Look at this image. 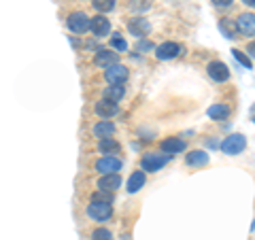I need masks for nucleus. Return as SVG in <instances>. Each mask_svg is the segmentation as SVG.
I'll use <instances>...</instances> for the list:
<instances>
[{"mask_svg":"<svg viewBox=\"0 0 255 240\" xmlns=\"http://www.w3.org/2000/svg\"><path fill=\"white\" fill-rule=\"evenodd\" d=\"M219 149L226 155H238V153H243V151L247 149V138L243 134H230L228 138L219 145Z\"/></svg>","mask_w":255,"mask_h":240,"instance_id":"obj_1","label":"nucleus"},{"mask_svg":"<svg viewBox=\"0 0 255 240\" xmlns=\"http://www.w3.org/2000/svg\"><path fill=\"white\" fill-rule=\"evenodd\" d=\"M170 162V155H157V153H147L145 157L140 159V168L145 172H155L162 166H166Z\"/></svg>","mask_w":255,"mask_h":240,"instance_id":"obj_2","label":"nucleus"},{"mask_svg":"<svg viewBox=\"0 0 255 240\" xmlns=\"http://www.w3.org/2000/svg\"><path fill=\"white\" fill-rule=\"evenodd\" d=\"M87 215L96 221H107V219H111V215H113V206L107 202H96V200H92V204L87 206Z\"/></svg>","mask_w":255,"mask_h":240,"instance_id":"obj_3","label":"nucleus"},{"mask_svg":"<svg viewBox=\"0 0 255 240\" xmlns=\"http://www.w3.org/2000/svg\"><path fill=\"white\" fill-rule=\"evenodd\" d=\"M96 170L102 174H115L122 170V159L115 155H102L98 162H96Z\"/></svg>","mask_w":255,"mask_h":240,"instance_id":"obj_4","label":"nucleus"},{"mask_svg":"<svg viewBox=\"0 0 255 240\" xmlns=\"http://www.w3.org/2000/svg\"><path fill=\"white\" fill-rule=\"evenodd\" d=\"M68 28H70V32H75V34H85V32L90 30V17H87L85 13H81V11L70 13Z\"/></svg>","mask_w":255,"mask_h":240,"instance_id":"obj_5","label":"nucleus"},{"mask_svg":"<svg viewBox=\"0 0 255 240\" xmlns=\"http://www.w3.org/2000/svg\"><path fill=\"white\" fill-rule=\"evenodd\" d=\"M105 77L111 85H124L128 81V77H130V73H128V68L122 66V64H113V66L107 68Z\"/></svg>","mask_w":255,"mask_h":240,"instance_id":"obj_6","label":"nucleus"},{"mask_svg":"<svg viewBox=\"0 0 255 240\" xmlns=\"http://www.w3.org/2000/svg\"><path fill=\"white\" fill-rule=\"evenodd\" d=\"M236 28L243 36H255V13H243L236 19Z\"/></svg>","mask_w":255,"mask_h":240,"instance_id":"obj_7","label":"nucleus"},{"mask_svg":"<svg viewBox=\"0 0 255 240\" xmlns=\"http://www.w3.org/2000/svg\"><path fill=\"white\" fill-rule=\"evenodd\" d=\"M183 53V47L179 43H162L155 49V55H157V60H174L177 55Z\"/></svg>","mask_w":255,"mask_h":240,"instance_id":"obj_8","label":"nucleus"},{"mask_svg":"<svg viewBox=\"0 0 255 240\" xmlns=\"http://www.w3.org/2000/svg\"><path fill=\"white\" fill-rule=\"evenodd\" d=\"M206 70H209V77L217 83H223L230 79V68L223 62H211L209 66H206Z\"/></svg>","mask_w":255,"mask_h":240,"instance_id":"obj_9","label":"nucleus"},{"mask_svg":"<svg viewBox=\"0 0 255 240\" xmlns=\"http://www.w3.org/2000/svg\"><path fill=\"white\" fill-rule=\"evenodd\" d=\"M90 30L94 32V36H109L111 32V21L105 15H94V19H90Z\"/></svg>","mask_w":255,"mask_h":240,"instance_id":"obj_10","label":"nucleus"},{"mask_svg":"<svg viewBox=\"0 0 255 240\" xmlns=\"http://www.w3.org/2000/svg\"><path fill=\"white\" fill-rule=\"evenodd\" d=\"M113 64H119V53H115L113 49H100L96 53V66L100 68H109Z\"/></svg>","mask_w":255,"mask_h":240,"instance_id":"obj_11","label":"nucleus"},{"mask_svg":"<svg viewBox=\"0 0 255 240\" xmlns=\"http://www.w3.org/2000/svg\"><path fill=\"white\" fill-rule=\"evenodd\" d=\"M122 185V177L115 172V174H102L98 179V189L100 191H109V194H113L115 189H119Z\"/></svg>","mask_w":255,"mask_h":240,"instance_id":"obj_12","label":"nucleus"},{"mask_svg":"<svg viewBox=\"0 0 255 240\" xmlns=\"http://www.w3.org/2000/svg\"><path fill=\"white\" fill-rule=\"evenodd\" d=\"M96 115H100V117H105V119H111L113 115H117V102H111V100H105L102 98L100 102H96Z\"/></svg>","mask_w":255,"mask_h":240,"instance_id":"obj_13","label":"nucleus"},{"mask_svg":"<svg viewBox=\"0 0 255 240\" xmlns=\"http://www.w3.org/2000/svg\"><path fill=\"white\" fill-rule=\"evenodd\" d=\"M162 151L164 153H181V151H185V140L183 138H177V136H172V138H166L162 140Z\"/></svg>","mask_w":255,"mask_h":240,"instance_id":"obj_14","label":"nucleus"},{"mask_svg":"<svg viewBox=\"0 0 255 240\" xmlns=\"http://www.w3.org/2000/svg\"><path fill=\"white\" fill-rule=\"evenodd\" d=\"M128 30H130L134 36H145L147 32L151 30V23L147 19H142V17H136V19L128 21Z\"/></svg>","mask_w":255,"mask_h":240,"instance_id":"obj_15","label":"nucleus"},{"mask_svg":"<svg viewBox=\"0 0 255 240\" xmlns=\"http://www.w3.org/2000/svg\"><path fill=\"white\" fill-rule=\"evenodd\" d=\"M145 181H147V177H145V172H132V177L128 179V194H136L138 189H142L145 187Z\"/></svg>","mask_w":255,"mask_h":240,"instance_id":"obj_16","label":"nucleus"},{"mask_svg":"<svg viewBox=\"0 0 255 240\" xmlns=\"http://www.w3.org/2000/svg\"><path fill=\"white\" fill-rule=\"evenodd\" d=\"M185 162H187L189 166L200 168V166L209 164V155H206V151H189L187 157H185Z\"/></svg>","mask_w":255,"mask_h":240,"instance_id":"obj_17","label":"nucleus"},{"mask_svg":"<svg viewBox=\"0 0 255 240\" xmlns=\"http://www.w3.org/2000/svg\"><path fill=\"white\" fill-rule=\"evenodd\" d=\"M94 134L98 136V138H111V136L115 134V123L113 121H100L94 125Z\"/></svg>","mask_w":255,"mask_h":240,"instance_id":"obj_18","label":"nucleus"},{"mask_svg":"<svg viewBox=\"0 0 255 240\" xmlns=\"http://www.w3.org/2000/svg\"><path fill=\"white\" fill-rule=\"evenodd\" d=\"M98 149L102 155H115V153H119V142L115 138H100Z\"/></svg>","mask_w":255,"mask_h":240,"instance_id":"obj_19","label":"nucleus"},{"mask_svg":"<svg viewBox=\"0 0 255 240\" xmlns=\"http://www.w3.org/2000/svg\"><path fill=\"white\" fill-rule=\"evenodd\" d=\"M126 96V90H124V85H111L105 90V94H102V98L105 100H111V102H119Z\"/></svg>","mask_w":255,"mask_h":240,"instance_id":"obj_20","label":"nucleus"},{"mask_svg":"<svg viewBox=\"0 0 255 240\" xmlns=\"http://www.w3.org/2000/svg\"><path fill=\"white\" fill-rule=\"evenodd\" d=\"M219 30L223 32V36L226 38H236V34H238V28H236V23L234 21H230V19H219Z\"/></svg>","mask_w":255,"mask_h":240,"instance_id":"obj_21","label":"nucleus"},{"mask_svg":"<svg viewBox=\"0 0 255 240\" xmlns=\"http://www.w3.org/2000/svg\"><path fill=\"white\" fill-rule=\"evenodd\" d=\"M230 115V107L228 105H213L211 109H209V117H213V119H226Z\"/></svg>","mask_w":255,"mask_h":240,"instance_id":"obj_22","label":"nucleus"},{"mask_svg":"<svg viewBox=\"0 0 255 240\" xmlns=\"http://www.w3.org/2000/svg\"><path fill=\"white\" fill-rule=\"evenodd\" d=\"M94 9L100 11V13H109L115 9V0H92Z\"/></svg>","mask_w":255,"mask_h":240,"instance_id":"obj_23","label":"nucleus"},{"mask_svg":"<svg viewBox=\"0 0 255 240\" xmlns=\"http://www.w3.org/2000/svg\"><path fill=\"white\" fill-rule=\"evenodd\" d=\"M130 11H136V13H145L151 9V0H132L130 4Z\"/></svg>","mask_w":255,"mask_h":240,"instance_id":"obj_24","label":"nucleus"},{"mask_svg":"<svg viewBox=\"0 0 255 240\" xmlns=\"http://www.w3.org/2000/svg\"><path fill=\"white\" fill-rule=\"evenodd\" d=\"M232 55H234V58H236L238 62L243 64V66H245L247 70H251V68H253V62H251V58H249V55H245L241 49H234V51H232Z\"/></svg>","mask_w":255,"mask_h":240,"instance_id":"obj_25","label":"nucleus"},{"mask_svg":"<svg viewBox=\"0 0 255 240\" xmlns=\"http://www.w3.org/2000/svg\"><path fill=\"white\" fill-rule=\"evenodd\" d=\"M111 47H113L115 51H128V43H126L119 34H113V36H111Z\"/></svg>","mask_w":255,"mask_h":240,"instance_id":"obj_26","label":"nucleus"},{"mask_svg":"<svg viewBox=\"0 0 255 240\" xmlns=\"http://www.w3.org/2000/svg\"><path fill=\"white\" fill-rule=\"evenodd\" d=\"M92 240H113V234L105 228H98V230L92 232Z\"/></svg>","mask_w":255,"mask_h":240,"instance_id":"obj_27","label":"nucleus"},{"mask_svg":"<svg viewBox=\"0 0 255 240\" xmlns=\"http://www.w3.org/2000/svg\"><path fill=\"white\" fill-rule=\"evenodd\" d=\"M94 200H96V202H107V204H111V202H113V194H109V191H100V194L94 196Z\"/></svg>","mask_w":255,"mask_h":240,"instance_id":"obj_28","label":"nucleus"},{"mask_svg":"<svg viewBox=\"0 0 255 240\" xmlns=\"http://www.w3.org/2000/svg\"><path fill=\"white\" fill-rule=\"evenodd\" d=\"M149 49H153V43L151 41H138V45H136V51H149Z\"/></svg>","mask_w":255,"mask_h":240,"instance_id":"obj_29","label":"nucleus"},{"mask_svg":"<svg viewBox=\"0 0 255 240\" xmlns=\"http://www.w3.org/2000/svg\"><path fill=\"white\" fill-rule=\"evenodd\" d=\"M211 2L215 4V6H219V9H226V6H230L234 2V0H211Z\"/></svg>","mask_w":255,"mask_h":240,"instance_id":"obj_30","label":"nucleus"},{"mask_svg":"<svg viewBox=\"0 0 255 240\" xmlns=\"http://www.w3.org/2000/svg\"><path fill=\"white\" fill-rule=\"evenodd\" d=\"M247 53H249L251 58L255 60V41H253V43H249V47H247Z\"/></svg>","mask_w":255,"mask_h":240,"instance_id":"obj_31","label":"nucleus"},{"mask_svg":"<svg viewBox=\"0 0 255 240\" xmlns=\"http://www.w3.org/2000/svg\"><path fill=\"white\" fill-rule=\"evenodd\" d=\"M243 2H245L247 6H251V9H255V0H243Z\"/></svg>","mask_w":255,"mask_h":240,"instance_id":"obj_32","label":"nucleus"},{"mask_svg":"<svg viewBox=\"0 0 255 240\" xmlns=\"http://www.w3.org/2000/svg\"><path fill=\"white\" fill-rule=\"evenodd\" d=\"M251 119L255 121V105H253V109H251Z\"/></svg>","mask_w":255,"mask_h":240,"instance_id":"obj_33","label":"nucleus"}]
</instances>
